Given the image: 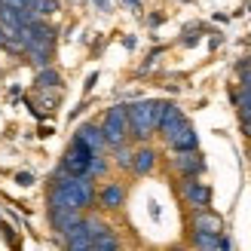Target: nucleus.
<instances>
[{"label":"nucleus","instance_id":"f257e3e1","mask_svg":"<svg viewBox=\"0 0 251 251\" xmlns=\"http://www.w3.org/2000/svg\"><path fill=\"white\" fill-rule=\"evenodd\" d=\"M95 202V184L89 175H68V172H55L52 187H49V205H68L86 211Z\"/></svg>","mask_w":251,"mask_h":251},{"label":"nucleus","instance_id":"f03ea898","mask_svg":"<svg viewBox=\"0 0 251 251\" xmlns=\"http://www.w3.org/2000/svg\"><path fill=\"white\" fill-rule=\"evenodd\" d=\"M166 104L169 101H135V104H126V117H129V138H135V141H147V138L156 132Z\"/></svg>","mask_w":251,"mask_h":251},{"label":"nucleus","instance_id":"7ed1b4c3","mask_svg":"<svg viewBox=\"0 0 251 251\" xmlns=\"http://www.w3.org/2000/svg\"><path fill=\"white\" fill-rule=\"evenodd\" d=\"M101 135H104L107 147H117V144H123L126 138H129V117H126V104H117V107H110L107 114H104Z\"/></svg>","mask_w":251,"mask_h":251},{"label":"nucleus","instance_id":"20e7f679","mask_svg":"<svg viewBox=\"0 0 251 251\" xmlns=\"http://www.w3.org/2000/svg\"><path fill=\"white\" fill-rule=\"evenodd\" d=\"M92 156H95V150H92L89 144H83L80 138L74 135L68 153H65V159H61V172H68V175H89Z\"/></svg>","mask_w":251,"mask_h":251},{"label":"nucleus","instance_id":"39448f33","mask_svg":"<svg viewBox=\"0 0 251 251\" xmlns=\"http://www.w3.org/2000/svg\"><path fill=\"white\" fill-rule=\"evenodd\" d=\"M181 196L187 199V205H193V208H208V205H211V187L202 184V181H196V175L184 178Z\"/></svg>","mask_w":251,"mask_h":251},{"label":"nucleus","instance_id":"423d86ee","mask_svg":"<svg viewBox=\"0 0 251 251\" xmlns=\"http://www.w3.org/2000/svg\"><path fill=\"white\" fill-rule=\"evenodd\" d=\"M49 221H52V230H58L65 236L71 227H77L83 221V211L77 208H68V205H49Z\"/></svg>","mask_w":251,"mask_h":251},{"label":"nucleus","instance_id":"0eeeda50","mask_svg":"<svg viewBox=\"0 0 251 251\" xmlns=\"http://www.w3.org/2000/svg\"><path fill=\"white\" fill-rule=\"evenodd\" d=\"M95 199H98V205H101L104 211H117L126 202V187L117 184V181H110V184H104L101 190L95 193Z\"/></svg>","mask_w":251,"mask_h":251},{"label":"nucleus","instance_id":"6e6552de","mask_svg":"<svg viewBox=\"0 0 251 251\" xmlns=\"http://www.w3.org/2000/svg\"><path fill=\"white\" fill-rule=\"evenodd\" d=\"M184 120H187V117H184V110H181L178 104H166V110H162V117H159L156 132H159V135L169 141V138L181 129V123H184Z\"/></svg>","mask_w":251,"mask_h":251},{"label":"nucleus","instance_id":"1a4fd4ad","mask_svg":"<svg viewBox=\"0 0 251 251\" xmlns=\"http://www.w3.org/2000/svg\"><path fill=\"white\" fill-rule=\"evenodd\" d=\"M224 230V221L215 215V211H208V208H196V215H193V233H211V236H221Z\"/></svg>","mask_w":251,"mask_h":251},{"label":"nucleus","instance_id":"9d476101","mask_svg":"<svg viewBox=\"0 0 251 251\" xmlns=\"http://www.w3.org/2000/svg\"><path fill=\"white\" fill-rule=\"evenodd\" d=\"M166 144L175 150V153H181V150H196V144H199V141H196V132H193V126L184 120V123H181V129L175 132V135L169 138Z\"/></svg>","mask_w":251,"mask_h":251},{"label":"nucleus","instance_id":"9b49d317","mask_svg":"<svg viewBox=\"0 0 251 251\" xmlns=\"http://www.w3.org/2000/svg\"><path fill=\"white\" fill-rule=\"evenodd\" d=\"M175 169H178L184 178H190V175H199L205 169V162H202V156H199L196 150H181V153L175 156Z\"/></svg>","mask_w":251,"mask_h":251},{"label":"nucleus","instance_id":"f8f14e48","mask_svg":"<svg viewBox=\"0 0 251 251\" xmlns=\"http://www.w3.org/2000/svg\"><path fill=\"white\" fill-rule=\"evenodd\" d=\"M156 166V150L153 147H138L132 153V172L135 175H150Z\"/></svg>","mask_w":251,"mask_h":251},{"label":"nucleus","instance_id":"ddd939ff","mask_svg":"<svg viewBox=\"0 0 251 251\" xmlns=\"http://www.w3.org/2000/svg\"><path fill=\"white\" fill-rule=\"evenodd\" d=\"M77 138L83 144H89L95 153H101V150L107 147V141H104V135H101V126H92V123H86V126H80V132H77Z\"/></svg>","mask_w":251,"mask_h":251},{"label":"nucleus","instance_id":"4468645a","mask_svg":"<svg viewBox=\"0 0 251 251\" xmlns=\"http://www.w3.org/2000/svg\"><path fill=\"white\" fill-rule=\"evenodd\" d=\"M110 150H114V162H117V166L132 172V153H135V150H132V147H126V141L117 144V147H110Z\"/></svg>","mask_w":251,"mask_h":251},{"label":"nucleus","instance_id":"2eb2a0df","mask_svg":"<svg viewBox=\"0 0 251 251\" xmlns=\"http://www.w3.org/2000/svg\"><path fill=\"white\" fill-rule=\"evenodd\" d=\"M92 248H98V251H114V248H120V239L107 230V233H101V236H95V239H92Z\"/></svg>","mask_w":251,"mask_h":251},{"label":"nucleus","instance_id":"dca6fc26","mask_svg":"<svg viewBox=\"0 0 251 251\" xmlns=\"http://www.w3.org/2000/svg\"><path fill=\"white\" fill-rule=\"evenodd\" d=\"M104 175H107V159L101 153H95L89 162V178H104Z\"/></svg>","mask_w":251,"mask_h":251},{"label":"nucleus","instance_id":"f3484780","mask_svg":"<svg viewBox=\"0 0 251 251\" xmlns=\"http://www.w3.org/2000/svg\"><path fill=\"white\" fill-rule=\"evenodd\" d=\"M58 6H55V0H34V3H31V12H34V16H52V12H55Z\"/></svg>","mask_w":251,"mask_h":251},{"label":"nucleus","instance_id":"a211bd4d","mask_svg":"<svg viewBox=\"0 0 251 251\" xmlns=\"http://www.w3.org/2000/svg\"><path fill=\"white\" fill-rule=\"evenodd\" d=\"M37 86H43V89H46V86H58V74L49 71V68H43L40 74H37Z\"/></svg>","mask_w":251,"mask_h":251},{"label":"nucleus","instance_id":"6ab92c4d","mask_svg":"<svg viewBox=\"0 0 251 251\" xmlns=\"http://www.w3.org/2000/svg\"><path fill=\"white\" fill-rule=\"evenodd\" d=\"M239 83H242V89H251V65L239 68Z\"/></svg>","mask_w":251,"mask_h":251},{"label":"nucleus","instance_id":"aec40b11","mask_svg":"<svg viewBox=\"0 0 251 251\" xmlns=\"http://www.w3.org/2000/svg\"><path fill=\"white\" fill-rule=\"evenodd\" d=\"M92 3L101 9V12H110V0H92Z\"/></svg>","mask_w":251,"mask_h":251},{"label":"nucleus","instance_id":"412c9836","mask_svg":"<svg viewBox=\"0 0 251 251\" xmlns=\"http://www.w3.org/2000/svg\"><path fill=\"white\" fill-rule=\"evenodd\" d=\"M3 43H6V31H3V28H0V46H3Z\"/></svg>","mask_w":251,"mask_h":251}]
</instances>
